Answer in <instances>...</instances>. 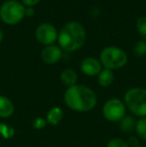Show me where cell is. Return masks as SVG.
Here are the masks:
<instances>
[{
	"instance_id": "6da1fadb",
	"label": "cell",
	"mask_w": 146,
	"mask_h": 147,
	"mask_svg": "<svg viewBox=\"0 0 146 147\" xmlns=\"http://www.w3.org/2000/svg\"><path fill=\"white\" fill-rule=\"evenodd\" d=\"M64 103L68 108L78 112L90 111L97 104V95L91 88L76 84L64 93Z\"/></svg>"
},
{
	"instance_id": "7a4b0ae2",
	"label": "cell",
	"mask_w": 146,
	"mask_h": 147,
	"mask_svg": "<svg viewBox=\"0 0 146 147\" xmlns=\"http://www.w3.org/2000/svg\"><path fill=\"white\" fill-rule=\"evenodd\" d=\"M58 46L62 50L72 52L80 49L86 41L85 28L76 21L66 23L58 32Z\"/></svg>"
},
{
	"instance_id": "3957f363",
	"label": "cell",
	"mask_w": 146,
	"mask_h": 147,
	"mask_svg": "<svg viewBox=\"0 0 146 147\" xmlns=\"http://www.w3.org/2000/svg\"><path fill=\"white\" fill-rule=\"evenodd\" d=\"M124 104L131 113L139 117H146V88L133 87L124 94Z\"/></svg>"
},
{
	"instance_id": "277c9868",
	"label": "cell",
	"mask_w": 146,
	"mask_h": 147,
	"mask_svg": "<svg viewBox=\"0 0 146 147\" xmlns=\"http://www.w3.org/2000/svg\"><path fill=\"white\" fill-rule=\"evenodd\" d=\"M25 17V6L17 0H7L0 6V18L5 24L15 25Z\"/></svg>"
},
{
	"instance_id": "5b68a950",
	"label": "cell",
	"mask_w": 146,
	"mask_h": 147,
	"mask_svg": "<svg viewBox=\"0 0 146 147\" xmlns=\"http://www.w3.org/2000/svg\"><path fill=\"white\" fill-rule=\"evenodd\" d=\"M127 60L126 52L116 46H107L100 53V62L106 69L114 70L123 67L126 65Z\"/></svg>"
},
{
	"instance_id": "8992f818",
	"label": "cell",
	"mask_w": 146,
	"mask_h": 147,
	"mask_svg": "<svg viewBox=\"0 0 146 147\" xmlns=\"http://www.w3.org/2000/svg\"><path fill=\"white\" fill-rule=\"evenodd\" d=\"M126 106L119 98H111L104 103L102 114L105 119L111 122H118L125 116Z\"/></svg>"
},
{
	"instance_id": "52a82bcc",
	"label": "cell",
	"mask_w": 146,
	"mask_h": 147,
	"mask_svg": "<svg viewBox=\"0 0 146 147\" xmlns=\"http://www.w3.org/2000/svg\"><path fill=\"white\" fill-rule=\"evenodd\" d=\"M35 36L39 43L49 46L53 45L58 39V32L54 25L50 23H41L37 26L35 30Z\"/></svg>"
},
{
	"instance_id": "ba28073f",
	"label": "cell",
	"mask_w": 146,
	"mask_h": 147,
	"mask_svg": "<svg viewBox=\"0 0 146 147\" xmlns=\"http://www.w3.org/2000/svg\"><path fill=\"white\" fill-rule=\"evenodd\" d=\"M62 49L57 45L45 46L41 51V59L46 64H55L62 58Z\"/></svg>"
},
{
	"instance_id": "9c48e42d",
	"label": "cell",
	"mask_w": 146,
	"mask_h": 147,
	"mask_svg": "<svg viewBox=\"0 0 146 147\" xmlns=\"http://www.w3.org/2000/svg\"><path fill=\"white\" fill-rule=\"evenodd\" d=\"M80 69L87 76H97L102 70V64L94 57H87L81 61Z\"/></svg>"
},
{
	"instance_id": "30bf717a",
	"label": "cell",
	"mask_w": 146,
	"mask_h": 147,
	"mask_svg": "<svg viewBox=\"0 0 146 147\" xmlns=\"http://www.w3.org/2000/svg\"><path fill=\"white\" fill-rule=\"evenodd\" d=\"M14 113V104L8 97L0 95V118H8Z\"/></svg>"
},
{
	"instance_id": "8fae6325",
	"label": "cell",
	"mask_w": 146,
	"mask_h": 147,
	"mask_svg": "<svg viewBox=\"0 0 146 147\" xmlns=\"http://www.w3.org/2000/svg\"><path fill=\"white\" fill-rule=\"evenodd\" d=\"M63 115H64V113H63L62 108L58 106H54L47 112L46 121L47 123H49L52 126L58 125L61 122V120L63 119Z\"/></svg>"
},
{
	"instance_id": "7c38bea8",
	"label": "cell",
	"mask_w": 146,
	"mask_h": 147,
	"mask_svg": "<svg viewBox=\"0 0 146 147\" xmlns=\"http://www.w3.org/2000/svg\"><path fill=\"white\" fill-rule=\"evenodd\" d=\"M60 80L63 85L67 87L76 85L77 83V73L71 68H66L60 74Z\"/></svg>"
},
{
	"instance_id": "4fadbf2b",
	"label": "cell",
	"mask_w": 146,
	"mask_h": 147,
	"mask_svg": "<svg viewBox=\"0 0 146 147\" xmlns=\"http://www.w3.org/2000/svg\"><path fill=\"white\" fill-rule=\"evenodd\" d=\"M97 80L99 85L102 86V87L110 86L113 83V80H114V74H113L112 70L106 69V68L102 69L101 72L97 75Z\"/></svg>"
},
{
	"instance_id": "5bb4252c",
	"label": "cell",
	"mask_w": 146,
	"mask_h": 147,
	"mask_svg": "<svg viewBox=\"0 0 146 147\" xmlns=\"http://www.w3.org/2000/svg\"><path fill=\"white\" fill-rule=\"evenodd\" d=\"M135 124L136 121L130 116H124L120 120V128L124 132H129L135 129Z\"/></svg>"
},
{
	"instance_id": "9a60e30c",
	"label": "cell",
	"mask_w": 146,
	"mask_h": 147,
	"mask_svg": "<svg viewBox=\"0 0 146 147\" xmlns=\"http://www.w3.org/2000/svg\"><path fill=\"white\" fill-rule=\"evenodd\" d=\"M132 52L136 57H143L146 54V40H139L134 43Z\"/></svg>"
},
{
	"instance_id": "2e32d148",
	"label": "cell",
	"mask_w": 146,
	"mask_h": 147,
	"mask_svg": "<svg viewBox=\"0 0 146 147\" xmlns=\"http://www.w3.org/2000/svg\"><path fill=\"white\" fill-rule=\"evenodd\" d=\"M135 131L139 138L146 141V117H142L135 124Z\"/></svg>"
},
{
	"instance_id": "e0dca14e",
	"label": "cell",
	"mask_w": 146,
	"mask_h": 147,
	"mask_svg": "<svg viewBox=\"0 0 146 147\" xmlns=\"http://www.w3.org/2000/svg\"><path fill=\"white\" fill-rule=\"evenodd\" d=\"M136 29L143 40H146V16H141L136 20Z\"/></svg>"
},
{
	"instance_id": "ac0fdd59",
	"label": "cell",
	"mask_w": 146,
	"mask_h": 147,
	"mask_svg": "<svg viewBox=\"0 0 146 147\" xmlns=\"http://www.w3.org/2000/svg\"><path fill=\"white\" fill-rule=\"evenodd\" d=\"M107 147H130V146H129L127 141H125V140L121 139L119 137H115L108 141Z\"/></svg>"
},
{
	"instance_id": "d6986e66",
	"label": "cell",
	"mask_w": 146,
	"mask_h": 147,
	"mask_svg": "<svg viewBox=\"0 0 146 147\" xmlns=\"http://www.w3.org/2000/svg\"><path fill=\"white\" fill-rule=\"evenodd\" d=\"M0 134L3 136L4 138H10L14 134L13 129L9 126L5 125V124H0Z\"/></svg>"
},
{
	"instance_id": "ffe728a7",
	"label": "cell",
	"mask_w": 146,
	"mask_h": 147,
	"mask_svg": "<svg viewBox=\"0 0 146 147\" xmlns=\"http://www.w3.org/2000/svg\"><path fill=\"white\" fill-rule=\"evenodd\" d=\"M47 121L46 119H44V118H41V117H38V118H35L33 121V123H32V126H33L35 129L39 130V129H42V128L45 127V125H46Z\"/></svg>"
},
{
	"instance_id": "44dd1931",
	"label": "cell",
	"mask_w": 146,
	"mask_h": 147,
	"mask_svg": "<svg viewBox=\"0 0 146 147\" xmlns=\"http://www.w3.org/2000/svg\"><path fill=\"white\" fill-rule=\"evenodd\" d=\"M21 3L26 7H33V6L37 5L41 0H21Z\"/></svg>"
},
{
	"instance_id": "7402d4cb",
	"label": "cell",
	"mask_w": 146,
	"mask_h": 147,
	"mask_svg": "<svg viewBox=\"0 0 146 147\" xmlns=\"http://www.w3.org/2000/svg\"><path fill=\"white\" fill-rule=\"evenodd\" d=\"M34 8L33 7H25V16L31 17L34 15Z\"/></svg>"
},
{
	"instance_id": "603a6c76",
	"label": "cell",
	"mask_w": 146,
	"mask_h": 147,
	"mask_svg": "<svg viewBox=\"0 0 146 147\" xmlns=\"http://www.w3.org/2000/svg\"><path fill=\"white\" fill-rule=\"evenodd\" d=\"M2 40H3V32L0 29V43L2 42Z\"/></svg>"
},
{
	"instance_id": "cb8c5ba5",
	"label": "cell",
	"mask_w": 146,
	"mask_h": 147,
	"mask_svg": "<svg viewBox=\"0 0 146 147\" xmlns=\"http://www.w3.org/2000/svg\"><path fill=\"white\" fill-rule=\"evenodd\" d=\"M136 147H146V146H136Z\"/></svg>"
},
{
	"instance_id": "d4e9b609",
	"label": "cell",
	"mask_w": 146,
	"mask_h": 147,
	"mask_svg": "<svg viewBox=\"0 0 146 147\" xmlns=\"http://www.w3.org/2000/svg\"><path fill=\"white\" fill-rule=\"evenodd\" d=\"M145 63H146V58H145Z\"/></svg>"
}]
</instances>
